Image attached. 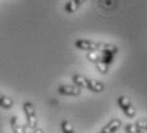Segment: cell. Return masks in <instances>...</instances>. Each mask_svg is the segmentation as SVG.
<instances>
[{"mask_svg":"<svg viewBox=\"0 0 147 133\" xmlns=\"http://www.w3.org/2000/svg\"><path fill=\"white\" fill-rule=\"evenodd\" d=\"M74 46L80 50L88 53H105V51H119V47L113 44H104V42H95L90 40H76Z\"/></svg>","mask_w":147,"mask_h":133,"instance_id":"1","label":"cell"},{"mask_svg":"<svg viewBox=\"0 0 147 133\" xmlns=\"http://www.w3.org/2000/svg\"><path fill=\"white\" fill-rule=\"evenodd\" d=\"M72 81H73V83L77 87H80V88H86V90H88V91L95 92V93H101L105 90V84H104L102 82L92 80V78L83 77V76H80V74H73Z\"/></svg>","mask_w":147,"mask_h":133,"instance_id":"2","label":"cell"},{"mask_svg":"<svg viewBox=\"0 0 147 133\" xmlns=\"http://www.w3.org/2000/svg\"><path fill=\"white\" fill-rule=\"evenodd\" d=\"M23 113H24V118H26V124L27 127L33 131L35 128H37V115H36V109L31 101H26L23 103Z\"/></svg>","mask_w":147,"mask_h":133,"instance_id":"3","label":"cell"},{"mask_svg":"<svg viewBox=\"0 0 147 133\" xmlns=\"http://www.w3.org/2000/svg\"><path fill=\"white\" fill-rule=\"evenodd\" d=\"M117 104L120 107V110L124 113V115L128 118H136L137 115V110L133 105V103L131 101V99H128L127 96H119L117 99Z\"/></svg>","mask_w":147,"mask_h":133,"instance_id":"4","label":"cell"},{"mask_svg":"<svg viewBox=\"0 0 147 133\" xmlns=\"http://www.w3.org/2000/svg\"><path fill=\"white\" fill-rule=\"evenodd\" d=\"M58 93L61 96H73V97H76V96H80L82 93V88L77 87L76 84H73V86H69V84H60V86L58 87Z\"/></svg>","mask_w":147,"mask_h":133,"instance_id":"5","label":"cell"},{"mask_svg":"<svg viewBox=\"0 0 147 133\" xmlns=\"http://www.w3.org/2000/svg\"><path fill=\"white\" fill-rule=\"evenodd\" d=\"M120 127H121V120L118 119V118H114L109 123H106L97 133H117Z\"/></svg>","mask_w":147,"mask_h":133,"instance_id":"6","label":"cell"},{"mask_svg":"<svg viewBox=\"0 0 147 133\" xmlns=\"http://www.w3.org/2000/svg\"><path fill=\"white\" fill-rule=\"evenodd\" d=\"M10 128H12L13 133H27V127L21 126L19 124V120L16 115H13L10 118Z\"/></svg>","mask_w":147,"mask_h":133,"instance_id":"7","label":"cell"},{"mask_svg":"<svg viewBox=\"0 0 147 133\" xmlns=\"http://www.w3.org/2000/svg\"><path fill=\"white\" fill-rule=\"evenodd\" d=\"M86 0H69L65 5H64V10L67 13H74L76 10L80 9V7Z\"/></svg>","mask_w":147,"mask_h":133,"instance_id":"8","label":"cell"},{"mask_svg":"<svg viewBox=\"0 0 147 133\" xmlns=\"http://www.w3.org/2000/svg\"><path fill=\"white\" fill-rule=\"evenodd\" d=\"M13 106H14V101L12 99L0 93V107H3V109H5V110H9V109H12Z\"/></svg>","mask_w":147,"mask_h":133,"instance_id":"9","label":"cell"},{"mask_svg":"<svg viewBox=\"0 0 147 133\" xmlns=\"http://www.w3.org/2000/svg\"><path fill=\"white\" fill-rule=\"evenodd\" d=\"M124 131L127 133H145V131H142L141 128H138L136 124L133 123H128L124 126Z\"/></svg>","mask_w":147,"mask_h":133,"instance_id":"10","label":"cell"},{"mask_svg":"<svg viewBox=\"0 0 147 133\" xmlns=\"http://www.w3.org/2000/svg\"><path fill=\"white\" fill-rule=\"evenodd\" d=\"M60 128H61V132L63 133H76L74 128H73L72 124H70L68 120H61Z\"/></svg>","mask_w":147,"mask_h":133,"instance_id":"11","label":"cell"},{"mask_svg":"<svg viewBox=\"0 0 147 133\" xmlns=\"http://www.w3.org/2000/svg\"><path fill=\"white\" fill-rule=\"evenodd\" d=\"M134 124L138 127V128L142 129V131H147V118H142V119H138Z\"/></svg>","mask_w":147,"mask_h":133,"instance_id":"12","label":"cell"},{"mask_svg":"<svg viewBox=\"0 0 147 133\" xmlns=\"http://www.w3.org/2000/svg\"><path fill=\"white\" fill-rule=\"evenodd\" d=\"M32 133H45V132L42 131L41 128H38V127H37V128H35V129H33V131H32Z\"/></svg>","mask_w":147,"mask_h":133,"instance_id":"13","label":"cell"}]
</instances>
